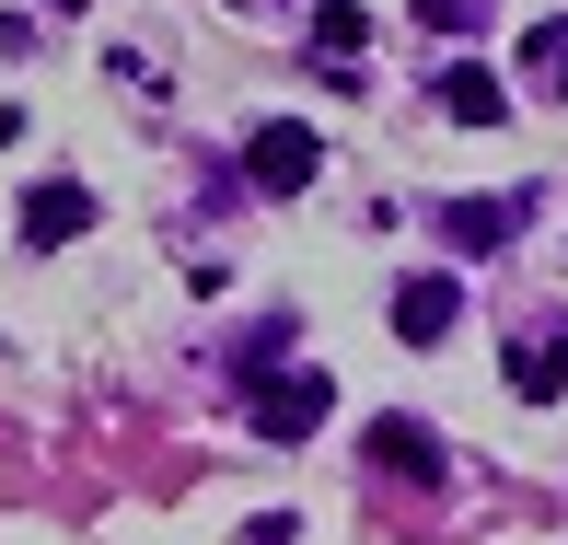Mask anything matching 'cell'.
I'll return each mask as SVG.
<instances>
[{"label": "cell", "mask_w": 568, "mask_h": 545, "mask_svg": "<svg viewBox=\"0 0 568 545\" xmlns=\"http://www.w3.org/2000/svg\"><path fill=\"white\" fill-rule=\"evenodd\" d=\"M325 372H267V383H244V418H255V441H314L325 430Z\"/></svg>", "instance_id": "1"}, {"label": "cell", "mask_w": 568, "mask_h": 545, "mask_svg": "<svg viewBox=\"0 0 568 545\" xmlns=\"http://www.w3.org/2000/svg\"><path fill=\"white\" fill-rule=\"evenodd\" d=\"M314 174H325V140H314V128L278 117V128H255V140H244V186H255V198H302Z\"/></svg>", "instance_id": "2"}, {"label": "cell", "mask_w": 568, "mask_h": 545, "mask_svg": "<svg viewBox=\"0 0 568 545\" xmlns=\"http://www.w3.org/2000/svg\"><path fill=\"white\" fill-rule=\"evenodd\" d=\"M453 325H464V279H453V268L395 279V336H406V349H442Z\"/></svg>", "instance_id": "3"}, {"label": "cell", "mask_w": 568, "mask_h": 545, "mask_svg": "<svg viewBox=\"0 0 568 545\" xmlns=\"http://www.w3.org/2000/svg\"><path fill=\"white\" fill-rule=\"evenodd\" d=\"M93 232V186L82 174H47L36 198H23V255H59V244H82Z\"/></svg>", "instance_id": "4"}, {"label": "cell", "mask_w": 568, "mask_h": 545, "mask_svg": "<svg viewBox=\"0 0 568 545\" xmlns=\"http://www.w3.org/2000/svg\"><path fill=\"white\" fill-rule=\"evenodd\" d=\"M359 59H372V12H359V0H314V70L348 93V82H372Z\"/></svg>", "instance_id": "5"}, {"label": "cell", "mask_w": 568, "mask_h": 545, "mask_svg": "<svg viewBox=\"0 0 568 545\" xmlns=\"http://www.w3.org/2000/svg\"><path fill=\"white\" fill-rule=\"evenodd\" d=\"M523 221H534V198H453V210H442V244L453 255H499Z\"/></svg>", "instance_id": "6"}, {"label": "cell", "mask_w": 568, "mask_h": 545, "mask_svg": "<svg viewBox=\"0 0 568 545\" xmlns=\"http://www.w3.org/2000/svg\"><path fill=\"white\" fill-rule=\"evenodd\" d=\"M372 476H406V487H442V441H429L418 418H372Z\"/></svg>", "instance_id": "7"}, {"label": "cell", "mask_w": 568, "mask_h": 545, "mask_svg": "<svg viewBox=\"0 0 568 545\" xmlns=\"http://www.w3.org/2000/svg\"><path fill=\"white\" fill-rule=\"evenodd\" d=\"M510 395H523V406L568 395V336H523V349H510Z\"/></svg>", "instance_id": "8"}, {"label": "cell", "mask_w": 568, "mask_h": 545, "mask_svg": "<svg viewBox=\"0 0 568 545\" xmlns=\"http://www.w3.org/2000/svg\"><path fill=\"white\" fill-rule=\"evenodd\" d=\"M442 117H464V128H499V117H510V82H487V70L464 59V70H442Z\"/></svg>", "instance_id": "9"}, {"label": "cell", "mask_w": 568, "mask_h": 545, "mask_svg": "<svg viewBox=\"0 0 568 545\" xmlns=\"http://www.w3.org/2000/svg\"><path fill=\"white\" fill-rule=\"evenodd\" d=\"M523 70H534V93L568 105V23H534V36H523Z\"/></svg>", "instance_id": "10"}, {"label": "cell", "mask_w": 568, "mask_h": 545, "mask_svg": "<svg viewBox=\"0 0 568 545\" xmlns=\"http://www.w3.org/2000/svg\"><path fill=\"white\" fill-rule=\"evenodd\" d=\"M291 349H302V325H255L244 349H232V372H244V383H267V372H291Z\"/></svg>", "instance_id": "11"}, {"label": "cell", "mask_w": 568, "mask_h": 545, "mask_svg": "<svg viewBox=\"0 0 568 545\" xmlns=\"http://www.w3.org/2000/svg\"><path fill=\"white\" fill-rule=\"evenodd\" d=\"M406 12H418V23H429V36H476V23H487V12H499V0H406Z\"/></svg>", "instance_id": "12"}]
</instances>
